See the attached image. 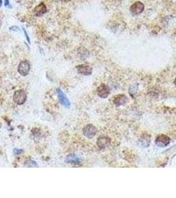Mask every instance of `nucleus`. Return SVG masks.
<instances>
[{
    "label": "nucleus",
    "instance_id": "11",
    "mask_svg": "<svg viewBox=\"0 0 176 198\" xmlns=\"http://www.w3.org/2000/svg\"><path fill=\"white\" fill-rule=\"evenodd\" d=\"M110 139L107 137H100L97 140V145L101 149H105L109 145Z\"/></svg>",
    "mask_w": 176,
    "mask_h": 198
},
{
    "label": "nucleus",
    "instance_id": "3",
    "mask_svg": "<svg viewBox=\"0 0 176 198\" xmlns=\"http://www.w3.org/2000/svg\"><path fill=\"white\" fill-rule=\"evenodd\" d=\"M31 66L27 61H22L18 66V72L23 76L27 75L29 73Z\"/></svg>",
    "mask_w": 176,
    "mask_h": 198
},
{
    "label": "nucleus",
    "instance_id": "22",
    "mask_svg": "<svg viewBox=\"0 0 176 198\" xmlns=\"http://www.w3.org/2000/svg\"><path fill=\"white\" fill-rule=\"evenodd\" d=\"M175 85H176V79H175Z\"/></svg>",
    "mask_w": 176,
    "mask_h": 198
},
{
    "label": "nucleus",
    "instance_id": "16",
    "mask_svg": "<svg viewBox=\"0 0 176 198\" xmlns=\"http://www.w3.org/2000/svg\"><path fill=\"white\" fill-rule=\"evenodd\" d=\"M9 30H12V31H14V32H17V31H19L20 29H19V27L17 26H12L11 27L9 28Z\"/></svg>",
    "mask_w": 176,
    "mask_h": 198
},
{
    "label": "nucleus",
    "instance_id": "9",
    "mask_svg": "<svg viewBox=\"0 0 176 198\" xmlns=\"http://www.w3.org/2000/svg\"><path fill=\"white\" fill-rule=\"evenodd\" d=\"M47 12V7L44 3H40L34 9V13L37 17H40Z\"/></svg>",
    "mask_w": 176,
    "mask_h": 198
},
{
    "label": "nucleus",
    "instance_id": "15",
    "mask_svg": "<svg viewBox=\"0 0 176 198\" xmlns=\"http://www.w3.org/2000/svg\"><path fill=\"white\" fill-rule=\"evenodd\" d=\"M25 166L27 167H38V164L33 161H28L25 163Z\"/></svg>",
    "mask_w": 176,
    "mask_h": 198
},
{
    "label": "nucleus",
    "instance_id": "21",
    "mask_svg": "<svg viewBox=\"0 0 176 198\" xmlns=\"http://www.w3.org/2000/svg\"><path fill=\"white\" fill-rule=\"evenodd\" d=\"M1 20H0V27H1Z\"/></svg>",
    "mask_w": 176,
    "mask_h": 198
},
{
    "label": "nucleus",
    "instance_id": "23",
    "mask_svg": "<svg viewBox=\"0 0 176 198\" xmlns=\"http://www.w3.org/2000/svg\"><path fill=\"white\" fill-rule=\"evenodd\" d=\"M119 1H121V0H119Z\"/></svg>",
    "mask_w": 176,
    "mask_h": 198
},
{
    "label": "nucleus",
    "instance_id": "17",
    "mask_svg": "<svg viewBox=\"0 0 176 198\" xmlns=\"http://www.w3.org/2000/svg\"><path fill=\"white\" fill-rule=\"evenodd\" d=\"M4 6L5 7H8V8H11V5L10 4L9 0H4Z\"/></svg>",
    "mask_w": 176,
    "mask_h": 198
},
{
    "label": "nucleus",
    "instance_id": "4",
    "mask_svg": "<svg viewBox=\"0 0 176 198\" xmlns=\"http://www.w3.org/2000/svg\"><path fill=\"white\" fill-rule=\"evenodd\" d=\"M83 133L85 137L87 138H92L96 135L97 129L92 124H88L83 130Z\"/></svg>",
    "mask_w": 176,
    "mask_h": 198
},
{
    "label": "nucleus",
    "instance_id": "2",
    "mask_svg": "<svg viewBox=\"0 0 176 198\" xmlns=\"http://www.w3.org/2000/svg\"><path fill=\"white\" fill-rule=\"evenodd\" d=\"M144 10V5L141 1H136L131 5L130 11L132 15H136L141 14Z\"/></svg>",
    "mask_w": 176,
    "mask_h": 198
},
{
    "label": "nucleus",
    "instance_id": "6",
    "mask_svg": "<svg viewBox=\"0 0 176 198\" xmlns=\"http://www.w3.org/2000/svg\"><path fill=\"white\" fill-rule=\"evenodd\" d=\"M56 92H57V94H58L59 101H60V103L66 108L70 107V105H71L70 102L69 100L67 99L65 94H64L60 89H57Z\"/></svg>",
    "mask_w": 176,
    "mask_h": 198
},
{
    "label": "nucleus",
    "instance_id": "20",
    "mask_svg": "<svg viewBox=\"0 0 176 198\" xmlns=\"http://www.w3.org/2000/svg\"><path fill=\"white\" fill-rule=\"evenodd\" d=\"M2 3H3V2H2V0H0V8H1V7L2 6Z\"/></svg>",
    "mask_w": 176,
    "mask_h": 198
},
{
    "label": "nucleus",
    "instance_id": "14",
    "mask_svg": "<svg viewBox=\"0 0 176 198\" xmlns=\"http://www.w3.org/2000/svg\"><path fill=\"white\" fill-rule=\"evenodd\" d=\"M79 56L83 59H85V58H87L88 55H89V53H88L87 50L85 48H82L80 49V50L79 51Z\"/></svg>",
    "mask_w": 176,
    "mask_h": 198
},
{
    "label": "nucleus",
    "instance_id": "19",
    "mask_svg": "<svg viewBox=\"0 0 176 198\" xmlns=\"http://www.w3.org/2000/svg\"><path fill=\"white\" fill-rule=\"evenodd\" d=\"M23 152V150H18V149H15L14 150V153L16 155H18V154H20L21 153Z\"/></svg>",
    "mask_w": 176,
    "mask_h": 198
},
{
    "label": "nucleus",
    "instance_id": "12",
    "mask_svg": "<svg viewBox=\"0 0 176 198\" xmlns=\"http://www.w3.org/2000/svg\"><path fill=\"white\" fill-rule=\"evenodd\" d=\"M66 162L72 164H79L80 163V159L76 155H70L66 158Z\"/></svg>",
    "mask_w": 176,
    "mask_h": 198
},
{
    "label": "nucleus",
    "instance_id": "1",
    "mask_svg": "<svg viewBox=\"0 0 176 198\" xmlns=\"http://www.w3.org/2000/svg\"><path fill=\"white\" fill-rule=\"evenodd\" d=\"M27 100V94L26 92L23 90H19V91H15L13 95V101L15 103L22 105Z\"/></svg>",
    "mask_w": 176,
    "mask_h": 198
},
{
    "label": "nucleus",
    "instance_id": "10",
    "mask_svg": "<svg viewBox=\"0 0 176 198\" xmlns=\"http://www.w3.org/2000/svg\"><path fill=\"white\" fill-rule=\"evenodd\" d=\"M127 97L125 94H119L116 96L113 99V102L116 106H122V105L125 104L127 102Z\"/></svg>",
    "mask_w": 176,
    "mask_h": 198
},
{
    "label": "nucleus",
    "instance_id": "7",
    "mask_svg": "<svg viewBox=\"0 0 176 198\" xmlns=\"http://www.w3.org/2000/svg\"><path fill=\"white\" fill-rule=\"evenodd\" d=\"M110 93V90L109 87L105 84H101L98 87L97 89V94L101 98L105 99L107 98Z\"/></svg>",
    "mask_w": 176,
    "mask_h": 198
},
{
    "label": "nucleus",
    "instance_id": "13",
    "mask_svg": "<svg viewBox=\"0 0 176 198\" xmlns=\"http://www.w3.org/2000/svg\"><path fill=\"white\" fill-rule=\"evenodd\" d=\"M150 142V137H149V135H144L141 139V143L144 147H148Z\"/></svg>",
    "mask_w": 176,
    "mask_h": 198
},
{
    "label": "nucleus",
    "instance_id": "5",
    "mask_svg": "<svg viewBox=\"0 0 176 198\" xmlns=\"http://www.w3.org/2000/svg\"><path fill=\"white\" fill-rule=\"evenodd\" d=\"M170 142V138L165 135H160L157 137L156 141V145L160 147H166Z\"/></svg>",
    "mask_w": 176,
    "mask_h": 198
},
{
    "label": "nucleus",
    "instance_id": "8",
    "mask_svg": "<svg viewBox=\"0 0 176 198\" xmlns=\"http://www.w3.org/2000/svg\"><path fill=\"white\" fill-rule=\"evenodd\" d=\"M78 73L84 75H90L92 73V68L91 67L83 64L77 67Z\"/></svg>",
    "mask_w": 176,
    "mask_h": 198
},
{
    "label": "nucleus",
    "instance_id": "18",
    "mask_svg": "<svg viewBox=\"0 0 176 198\" xmlns=\"http://www.w3.org/2000/svg\"><path fill=\"white\" fill-rule=\"evenodd\" d=\"M23 32H24V34H25V37H26V39H27L28 44H30L31 43L30 42H31V41H30V38H29V37H28V35L27 34V31H26V30L24 29V28H23Z\"/></svg>",
    "mask_w": 176,
    "mask_h": 198
}]
</instances>
